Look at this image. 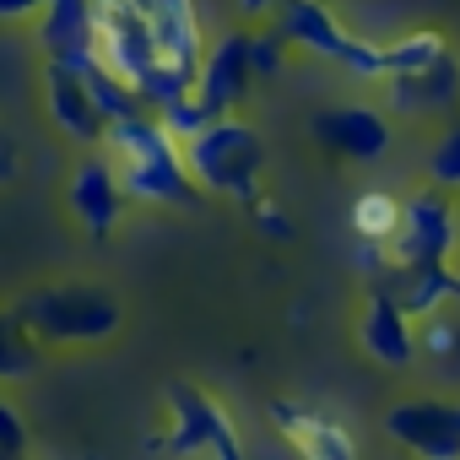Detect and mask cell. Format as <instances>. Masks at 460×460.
Returning <instances> with one entry per match:
<instances>
[{
    "label": "cell",
    "instance_id": "cell-1",
    "mask_svg": "<svg viewBox=\"0 0 460 460\" xmlns=\"http://www.w3.org/2000/svg\"><path fill=\"white\" fill-rule=\"evenodd\" d=\"M12 314L22 320L28 341L44 352V358H82V352H98L119 336V304L103 282H44V288H28Z\"/></svg>",
    "mask_w": 460,
    "mask_h": 460
},
{
    "label": "cell",
    "instance_id": "cell-2",
    "mask_svg": "<svg viewBox=\"0 0 460 460\" xmlns=\"http://www.w3.org/2000/svg\"><path fill=\"white\" fill-rule=\"evenodd\" d=\"M261 163H266V146L239 119H211V125H200L184 141V173L195 179V190H217V195L250 200L255 179H261Z\"/></svg>",
    "mask_w": 460,
    "mask_h": 460
},
{
    "label": "cell",
    "instance_id": "cell-3",
    "mask_svg": "<svg viewBox=\"0 0 460 460\" xmlns=\"http://www.w3.org/2000/svg\"><path fill=\"white\" fill-rule=\"evenodd\" d=\"M168 406H173V433H168V449H173V455L206 449V455H217V460H244L234 422H227V411H222L206 390L173 385V390H168Z\"/></svg>",
    "mask_w": 460,
    "mask_h": 460
},
{
    "label": "cell",
    "instance_id": "cell-4",
    "mask_svg": "<svg viewBox=\"0 0 460 460\" xmlns=\"http://www.w3.org/2000/svg\"><path fill=\"white\" fill-rule=\"evenodd\" d=\"M385 433L411 449L417 460H455L460 455V411L444 401H395L385 411Z\"/></svg>",
    "mask_w": 460,
    "mask_h": 460
},
{
    "label": "cell",
    "instance_id": "cell-5",
    "mask_svg": "<svg viewBox=\"0 0 460 460\" xmlns=\"http://www.w3.org/2000/svg\"><path fill=\"white\" fill-rule=\"evenodd\" d=\"M66 206H71L76 227H87L93 239H103L109 227L119 222V211H125V184H119L109 152L76 163V173H71V184H66Z\"/></svg>",
    "mask_w": 460,
    "mask_h": 460
},
{
    "label": "cell",
    "instance_id": "cell-6",
    "mask_svg": "<svg viewBox=\"0 0 460 460\" xmlns=\"http://www.w3.org/2000/svg\"><path fill=\"white\" fill-rule=\"evenodd\" d=\"M271 411H277V428L288 433V444H293L304 460H358L352 438H347L331 417L304 411V406H293V401H277Z\"/></svg>",
    "mask_w": 460,
    "mask_h": 460
},
{
    "label": "cell",
    "instance_id": "cell-7",
    "mask_svg": "<svg viewBox=\"0 0 460 460\" xmlns=\"http://www.w3.org/2000/svg\"><path fill=\"white\" fill-rule=\"evenodd\" d=\"M358 341H363V352H368V358H379V363H406V358H411V331H406L401 304H395V298H385V293H374V298L363 304Z\"/></svg>",
    "mask_w": 460,
    "mask_h": 460
},
{
    "label": "cell",
    "instance_id": "cell-8",
    "mask_svg": "<svg viewBox=\"0 0 460 460\" xmlns=\"http://www.w3.org/2000/svg\"><path fill=\"white\" fill-rule=\"evenodd\" d=\"M320 141L336 152V157H358V163H368L379 146H385V125L368 114V109H331V114H320Z\"/></svg>",
    "mask_w": 460,
    "mask_h": 460
},
{
    "label": "cell",
    "instance_id": "cell-9",
    "mask_svg": "<svg viewBox=\"0 0 460 460\" xmlns=\"http://www.w3.org/2000/svg\"><path fill=\"white\" fill-rule=\"evenodd\" d=\"M39 368H44V352L28 341V331H22V320L12 309H0V385H6V379H28Z\"/></svg>",
    "mask_w": 460,
    "mask_h": 460
},
{
    "label": "cell",
    "instance_id": "cell-10",
    "mask_svg": "<svg viewBox=\"0 0 460 460\" xmlns=\"http://www.w3.org/2000/svg\"><path fill=\"white\" fill-rule=\"evenodd\" d=\"M352 227H358L363 244H390L395 227H401V206H395L390 195H363V200L352 206Z\"/></svg>",
    "mask_w": 460,
    "mask_h": 460
},
{
    "label": "cell",
    "instance_id": "cell-11",
    "mask_svg": "<svg viewBox=\"0 0 460 460\" xmlns=\"http://www.w3.org/2000/svg\"><path fill=\"white\" fill-rule=\"evenodd\" d=\"M0 460H28V422L6 390H0Z\"/></svg>",
    "mask_w": 460,
    "mask_h": 460
}]
</instances>
